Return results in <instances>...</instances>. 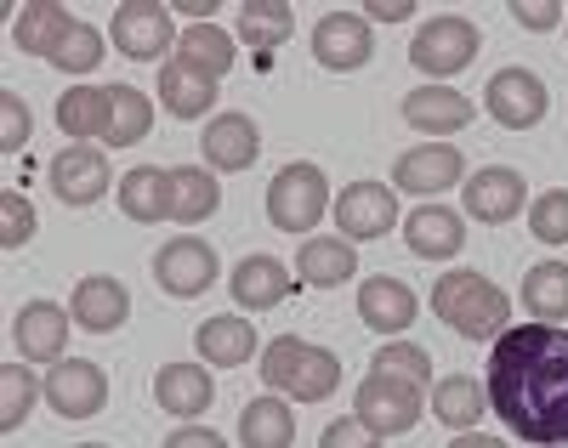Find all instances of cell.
<instances>
[{"mask_svg":"<svg viewBox=\"0 0 568 448\" xmlns=\"http://www.w3.org/2000/svg\"><path fill=\"white\" fill-rule=\"evenodd\" d=\"M489 409L529 448H568V329L511 324L489 353Z\"/></svg>","mask_w":568,"mask_h":448,"instance_id":"1","label":"cell"},{"mask_svg":"<svg viewBox=\"0 0 568 448\" xmlns=\"http://www.w3.org/2000/svg\"><path fill=\"white\" fill-rule=\"evenodd\" d=\"M433 313L455 329V335H466V340H500L511 324V295L495 284V278H484V273H471V267H449V273H438V284H433Z\"/></svg>","mask_w":568,"mask_h":448,"instance_id":"2","label":"cell"},{"mask_svg":"<svg viewBox=\"0 0 568 448\" xmlns=\"http://www.w3.org/2000/svg\"><path fill=\"white\" fill-rule=\"evenodd\" d=\"M262 380L273 391H291L296 404H324V397L342 386V358L329 353V346L278 335V340L262 346Z\"/></svg>","mask_w":568,"mask_h":448,"instance_id":"3","label":"cell"},{"mask_svg":"<svg viewBox=\"0 0 568 448\" xmlns=\"http://www.w3.org/2000/svg\"><path fill=\"white\" fill-rule=\"evenodd\" d=\"M329 205H336V198H329V182L313 160H291L267 182V222L278 233H313Z\"/></svg>","mask_w":568,"mask_h":448,"instance_id":"4","label":"cell"},{"mask_svg":"<svg viewBox=\"0 0 568 448\" xmlns=\"http://www.w3.org/2000/svg\"><path fill=\"white\" fill-rule=\"evenodd\" d=\"M478 45H484L478 23H466V18L444 12V18H426V23L415 29V40H409V63H415L426 80H455L471 58H478Z\"/></svg>","mask_w":568,"mask_h":448,"instance_id":"5","label":"cell"},{"mask_svg":"<svg viewBox=\"0 0 568 448\" xmlns=\"http://www.w3.org/2000/svg\"><path fill=\"white\" fill-rule=\"evenodd\" d=\"M353 404H358V420L387 442V437H404V431L420 426L426 391L409 386V380H398V375H375V369H369V375L358 380V391H353Z\"/></svg>","mask_w":568,"mask_h":448,"instance_id":"6","label":"cell"},{"mask_svg":"<svg viewBox=\"0 0 568 448\" xmlns=\"http://www.w3.org/2000/svg\"><path fill=\"white\" fill-rule=\"evenodd\" d=\"M176 12L165 0H125L114 12V52H125L131 63H171L182 29L171 23Z\"/></svg>","mask_w":568,"mask_h":448,"instance_id":"7","label":"cell"},{"mask_svg":"<svg viewBox=\"0 0 568 448\" xmlns=\"http://www.w3.org/2000/svg\"><path fill=\"white\" fill-rule=\"evenodd\" d=\"M336 227L347 244H364V238H387L404 216H398V193L387 182H347L336 205Z\"/></svg>","mask_w":568,"mask_h":448,"instance_id":"8","label":"cell"},{"mask_svg":"<svg viewBox=\"0 0 568 448\" xmlns=\"http://www.w3.org/2000/svg\"><path fill=\"white\" fill-rule=\"evenodd\" d=\"M154 284L165 295H176V302H194V295H205L216 284V251L194 233H176L154 256Z\"/></svg>","mask_w":568,"mask_h":448,"instance_id":"9","label":"cell"},{"mask_svg":"<svg viewBox=\"0 0 568 448\" xmlns=\"http://www.w3.org/2000/svg\"><path fill=\"white\" fill-rule=\"evenodd\" d=\"M484 109H489V120L500 131H535L546 120V109H551V91L529 69H500L489 80V91H484Z\"/></svg>","mask_w":568,"mask_h":448,"instance_id":"10","label":"cell"},{"mask_svg":"<svg viewBox=\"0 0 568 448\" xmlns=\"http://www.w3.org/2000/svg\"><path fill=\"white\" fill-rule=\"evenodd\" d=\"M45 404H52L63 420H91L103 404H109V375L103 364L91 358H63L45 369Z\"/></svg>","mask_w":568,"mask_h":448,"instance_id":"11","label":"cell"},{"mask_svg":"<svg viewBox=\"0 0 568 448\" xmlns=\"http://www.w3.org/2000/svg\"><path fill=\"white\" fill-rule=\"evenodd\" d=\"M45 182H52V193L63 198L69 211L98 205V198L109 193V160H103V147H91V142H69L63 154L52 160V171H45Z\"/></svg>","mask_w":568,"mask_h":448,"instance_id":"12","label":"cell"},{"mask_svg":"<svg viewBox=\"0 0 568 448\" xmlns=\"http://www.w3.org/2000/svg\"><path fill=\"white\" fill-rule=\"evenodd\" d=\"M313 58L324 63V69H336V74H353V69H364L369 58H375V34H369V23H364V12H324L318 18V29H313Z\"/></svg>","mask_w":568,"mask_h":448,"instance_id":"13","label":"cell"},{"mask_svg":"<svg viewBox=\"0 0 568 448\" xmlns=\"http://www.w3.org/2000/svg\"><path fill=\"white\" fill-rule=\"evenodd\" d=\"M69 324L74 313L58 302H29L12 318V346L23 364H63V346H69Z\"/></svg>","mask_w":568,"mask_h":448,"instance_id":"14","label":"cell"},{"mask_svg":"<svg viewBox=\"0 0 568 448\" xmlns=\"http://www.w3.org/2000/svg\"><path fill=\"white\" fill-rule=\"evenodd\" d=\"M393 182L404 193H444V187L466 182V154L455 142H420V147H409V154H398Z\"/></svg>","mask_w":568,"mask_h":448,"instance_id":"15","label":"cell"},{"mask_svg":"<svg viewBox=\"0 0 568 448\" xmlns=\"http://www.w3.org/2000/svg\"><path fill=\"white\" fill-rule=\"evenodd\" d=\"M69 313H74V324L91 329V335H114V329L131 318V289H125L120 278H109V273H91V278L74 284Z\"/></svg>","mask_w":568,"mask_h":448,"instance_id":"16","label":"cell"},{"mask_svg":"<svg viewBox=\"0 0 568 448\" xmlns=\"http://www.w3.org/2000/svg\"><path fill=\"white\" fill-rule=\"evenodd\" d=\"M296 284H302V278L284 267L278 256H245L240 267H233V278H227L233 307H240V313H267V307H278Z\"/></svg>","mask_w":568,"mask_h":448,"instance_id":"17","label":"cell"},{"mask_svg":"<svg viewBox=\"0 0 568 448\" xmlns=\"http://www.w3.org/2000/svg\"><path fill=\"white\" fill-rule=\"evenodd\" d=\"M358 318L375 329V335H404L415 318H420V295L404 284V278H364L358 284Z\"/></svg>","mask_w":568,"mask_h":448,"instance_id":"18","label":"cell"},{"mask_svg":"<svg viewBox=\"0 0 568 448\" xmlns=\"http://www.w3.org/2000/svg\"><path fill=\"white\" fill-rule=\"evenodd\" d=\"M460 193H466V216H478L489 227H500V222H511L517 211H524V176H517L511 165H484L478 176L460 182Z\"/></svg>","mask_w":568,"mask_h":448,"instance_id":"19","label":"cell"},{"mask_svg":"<svg viewBox=\"0 0 568 448\" xmlns=\"http://www.w3.org/2000/svg\"><path fill=\"white\" fill-rule=\"evenodd\" d=\"M200 147H205L211 171H251L256 154H262V131H256L251 114H216L200 131Z\"/></svg>","mask_w":568,"mask_h":448,"instance_id":"20","label":"cell"},{"mask_svg":"<svg viewBox=\"0 0 568 448\" xmlns=\"http://www.w3.org/2000/svg\"><path fill=\"white\" fill-rule=\"evenodd\" d=\"M471 96H460L455 85H415L404 96V125L426 131V136H444V131H466L471 125Z\"/></svg>","mask_w":568,"mask_h":448,"instance_id":"21","label":"cell"},{"mask_svg":"<svg viewBox=\"0 0 568 448\" xmlns=\"http://www.w3.org/2000/svg\"><path fill=\"white\" fill-rule=\"evenodd\" d=\"M404 244L420 262H455L466 251V222L444 205H420L404 216Z\"/></svg>","mask_w":568,"mask_h":448,"instance_id":"22","label":"cell"},{"mask_svg":"<svg viewBox=\"0 0 568 448\" xmlns=\"http://www.w3.org/2000/svg\"><path fill=\"white\" fill-rule=\"evenodd\" d=\"M194 353L211 364V369H240L262 353V340H256V324L240 318V313H222V318H205L200 335H194Z\"/></svg>","mask_w":568,"mask_h":448,"instance_id":"23","label":"cell"},{"mask_svg":"<svg viewBox=\"0 0 568 448\" xmlns=\"http://www.w3.org/2000/svg\"><path fill=\"white\" fill-rule=\"evenodd\" d=\"M216 96H222V85H216L211 74L187 69L182 58L160 63V103H165L171 120H205V114L216 109Z\"/></svg>","mask_w":568,"mask_h":448,"instance_id":"24","label":"cell"},{"mask_svg":"<svg viewBox=\"0 0 568 448\" xmlns=\"http://www.w3.org/2000/svg\"><path fill=\"white\" fill-rule=\"evenodd\" d=\"M69 34H74V18H69V7H58V0H29V7L12 18V45L29 52V58H45V63L58 58V45Z\"/></svg>","mask_w":568,"mask_h":448,"instance_id":"25","label":"cell"},{"mask_svg":"<svg viewBox=\"0 0 568 448\" xmlns=\"http://www.w3.org/2000/svg\"><path fill=\"white\" fill-rule=\"evenodd\" d=\"M211 397H216V380L205 364H165L154 375V404L165 415H182V420H194L211 409Z\"/></svg>","mask_w":568,"mask_h":448,"instance_id":"26","label":"cell"},{"mask_svg":"<svg viewBox=\"0 0 568 448\" xmlns=\"http://www.w3.org/2000/svg\"><path fill=\"white\" fill-rule=\"evenodd\" d=\"M120 211H125V222H142V227L171 222V171H160V165L125 171L120 176Z\"/></svg>","mask_w":568,"mask_h":448,"instance_id":"27","label":"cell"},{"mask_svg":"<svg viewBox=\"0 0 568 448\" xmlns=\"http://www.w3.org/2000/svg\"><path fill=\"white\" fill-rule=\"evenodd\" d=\"M109 114H114V85H69L58 96V131H69V142H85L109 131Z\"/></svg>","mask_w":568,"mask_h":448,"instance_id":"28","label":"cell"},{"mask_svg":"<svg viewBox=\"0 0 568 448\" xmlns=\"http://www.w3.org/2000/svg\"><path fill=\"white\" fill-rule=\"evenodd\" d=\"M353 273H358V251L342 233L336 238H307L296 251V278L313 284V289H342Z\"/></svg>","mask_w":568,"mask_h":448,"instance_id":"29","label":"cell"},{"mask_svg":"<svg viewBox=\"0 0 568 448\" xmlns=\"http://www.w3.org/2000/svg\"><path fill=\"white\" fill-rule=\"evenodd\" d=\"M216 211H222V182L205 165H176L171 171V222L194 227V222H211Z\"/></svg>","mask_w":568,"mask_h":448,"instance_id":"30","label":"cell"},{"mask_svg":"<svg viewBox=\"0 0 568 448\" xmlns=\"http://www.w3.org/2000/svg\"><path fill=\"white\" fill-rule=\"evenodd\" d=\"M240 442L245 448H291L296 442V409L284 397H256L240 415Z\"/></svg>","mask_w":568,"mask_h":448,"instance_id":"31","label":"cell"},{"mask_svg":"<svg viewBox=\"0 0 568 448\" xmlns=\"http://www.w3.org/2000/svg\"><path fill=\"white\" fill-rule=\"evenodd\" d=\"M484 409H489V391L471 380V375H444V380H433V415H438L444 426L471 431V426L484 420Z\"/></svg>","mask_w":568,"mask_h":448,"instance_id":"32","label":"cell"},{"mask_svg":"<svg viewBox=\"0 0 568 448\" xmlns=\"http://www.w3.org/2000/svg\"><path fill=\"white\" fill-rule=\"evenodd\" d=\"M176 58H182L187 69L222 80V74L233 69V58H240V45H233V34H222L216 23H187L182 40H176Z\"/></svg>","mask_w":568,"mask_h":448,"instance_id":"33","label":"cell"},{"mask_svg":"<svg viewBox=\"0 0 568 448\" xmlns=\"http://www.w3.org/2000/svg\"><path fill=\"white\" fill-rule=\"evenodd\" d=\"M524 307L535 313V324L568 318V262H535L524 273Z\"/></svg>","mask_w":568,"mask_h":448,"instance_id":"34","label":"cell"},{"mask_svg":"<svg viewBox=\"0 0 568 448\" xmlns=\"http://www.w3.org/2000/svg\"><path fill=\"white\" fill-rule=\"evenodd\" d=\"M149 131H154V103H149V91L114 85V114H109L103 142H109V147H136Z\"/></svg>","mask_w":568,"mask_h":448,"instance_id":"35","label":"cell"},{"mask_svg":"<svg viewBox=\"0 0 568 448\" xmlns=\"http://www.w3.org/2000/svg\"><path fill=\"white\" fill-rule=\"evenodd\" d=\"M34 397H45V380H34L23 358H12V364H0V431L12 437V431H18L23 420H29V409H34Z\"/></svg>","mask_w":568,"mask_h":448,"instance_id":"36","label":"cell"},{"mask_svg":"<svg viewBox=\"0 0 568 448\" xmlns=\"http://www.w3.org/2000/svg\"><path fill=\"white\" fill-rule=\"evenodd\" d=\"M291 29H296V12L284 7V0H245L240 7V40H251V45H284L291 40Z\"/></svg>","mask_w":568,"mask_h":448,"instance_id":"37","label":"cell"},{"mask_svg":"<svg viewBox=\"0 0 568 448\" xmlns=\"http://www.w3.org/2000/svg\"><path fill=\"white\" fill-rule=\"evenodd\" d=\"M369 369H375V375H398V380H409V386H420V391H433V353H426V346H415V340H387L382 353H375Z\"/></svg>","mask_w":568,"mask_h":448,"instance_id":"38","label":"cell"},{"mask_svg":"<svg viewBox=\"0 0 568 448\" xmlns=\"http://www.w3.org/2000/svg\"><path fill=\"white\" fill-rule=\"evenodd\" d=\"M103 52H109V40L91 29V23H74V34L58 45V58H52V69H63V74H91L103 63Z\"/></svg>","mask_w":568,"mask_h":448,"instance_id":"39","label":"cell"},{"mask_svg":"<svg viewBox=\"0 0 568 448\" xmlns=\"http://www.w3.org/2000/svg\"><path fill=\"white\" fill-rule=\"evenodd\" d=\"M529 233L540 244H568V187H551L529 205Z\"/></svg>","mask_w":568,"mask_h":448,"instance_id":"40","label":"cell"},{"mask_svg":"<svg viewBox=\"0 0 568 448\" xmlns=\"http://www.w3.org/2000/svg\"><path fill=\"white\" fill-rule=\"evenodd\" d=\"M29 238H34V205L18 187H7L0 193V251H23Z\"/></svg>","mask_w":568,"mask_h":448,"instance_id":"41","label":"cell"},{"mask_svg":"<svg viewBox=\"0 0 568 448\" xmlns=\"http://www.w3.org/2000/svg\"><path fill=\"white\" fill-rule=\"evenodd\" d=\"M29 131H34V120L23 109V96L18 91H0V154H23Z\"/></svg>","mask_w":568,"mask_h":448,"instance_id":"42","label":"cell"},{"mask_svg":"<svg viewBox=\"0 0 568 448\" xmlns=\"http://www.w3.org/2000/svg\"><path fill=\"white\" fill-rule=\"evenodd\" d=\"M318 448H382V437H375L358 415H347V420H329V426H324Z\"/></svg>","mask_w":568,"mask_h":448,"instance_id":"43","label":"cell"},{"mask_svg":"<svg viewBox=\"0 0 568 448\" xmlns=\"http://www.w3.org/2000/svg\"><path fill=\"white\" fill-rule=\"evenodd\" d=\"M511 18L524 23V29H535V34H546V29L562 23V0H517Z\"/></svg>","mask_w":568,"mask_h":448,"instance_id":"44","label":"cell"},{"mask_svg":"<svg viewBox=\"0 0 568 448\" xmlns=\"http://www.w3.org/2000/svg\"><path fill=\"white\" fill-rule=\"evenodd\" d=\"M409 18H415L409 0H369L364 7V23H409Z\"/></svg>","mask_w":568,"mask_h":448,"instance_id":"45","label":"cell"},{"mask_svg":"<svg viewBox=\"0 0 568 448\" xmlns=\"http://www.w3.org/2000/svg\"><path fill=\"white\" fill-rule=\"evenodd\" d=\"M165 448H227L216 431H205V426H176L171 437H165Z\"/></svg>","mask_w":568,"mask_h":448,"instance_id":"46","label":"cell"},{"mask_svg":"<svg viewBox=\"0 0 568 448\" xmlns=\"http://www.w3.org/2000/svg\"><path fill=\"white\" fill-rule=\"evenodd\" d=\"M216 7H222V0H176L171 12H182L187 23H211V18H216Z\"/></svg>","mask_w":568,"mask_h":448,"instance_id":"47","label":"cell"},{"mask_svg":"<svg viewBox=\"0 0 568 448\" xmlns=\"http://www.w3.org/2000/svg\"><path fill=\"white\" fill-rule=\"evenodd\" d=\"M449 448H511V442H500V437H484V431H460Z\"/></svg>","mask_w":568,"mask_h":448,"instance_id":"48","label":"cell"},{"mask_svg":"<svg viewBox=\"0 0 568 448\" xmlns=\"http://www.w3.org/2000/svg\"><path fill=\"white\" fill-rule=\"evenodd\" d=\"M80 448H109V442H80Z\"/></svg>","mask_w":568,"mask_h":448,"instance_id":"49","label":"cell"}]
</instances>
